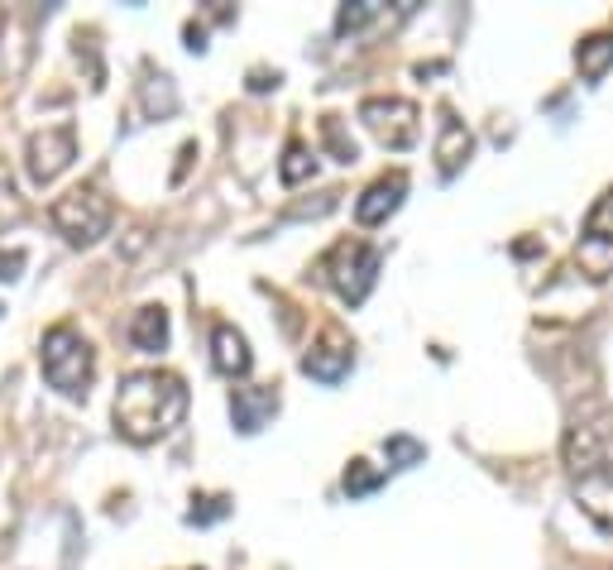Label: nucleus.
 Instances as JSON below:
<instances>
[{"label":"nucleus","instance_id":"1","mask_svg":"<svg viewBox=\"0 0 613 570\" xmlns=\"http://www.w3.org/2000/svg\"><path fill=\"white\" fill-rule=\"evenodd\" d=\"M187 384L173 370H135L121 379L115 388V432L125 436L129 446H149L158 436H168L173 427H183L187 417Z\"/></svg>","mask_w":613,"mask_h":570},{"label":"nucleus","instance_id":"2","mask_svg":"<svg viewBox=\"0 0 613 570\" xmlns=\"http://www.w3.org/2000/svg\"><path fill=\"white\" fill-rule=\"evenodd\" d=\"M575 504L600 532H613V413L575 422L561 442Z\"/></svg>","mask_w":613,"mask_h":570},{"label":"nucleus","instance_id":"3","mask_svg":"<svg viewBox=\"0 0 613 570\" xmlns=\"http://www.w3.org/2000/svg\"><path fill=\"white\" fill-rule=\"evenodd\" d=\"M39 360H43V379H49L63 398H86V388H92V379H96V350L77 327L43 331Z\"/></svg>","mask_w":613,"mask_h":570},{"label":"nucleus","instance_id":"4","mask_svg":"<svg viewBox=\"0 0 613 570\" xmlns=\"http://www.w3.org/2000/svg\"><path fill=\"white\" fill-rule=\"evenodd\" d=\"M49 216H53L58 236H63L67 245H96L111 230L115 207L96 193V187H72V193H63L53 201Z\"/></svg>","mask_w":613,"mask_h":570},{"label":"nucleus","instance_id":"5","mask_svg":"<svg viewBox=\"0 0 613 570\" xmlns=\"http://www.w3.org/2000/svg\"><path fill=\"white\" fill-rule=\"evenodd\" d=\"M378 265H384V255H378L374 245H364V240H341L326 259H321V273H326V283L341 292L350 307H360L364 298H370L374 279H378Z\"/></svg>","mask_w":613,"mask_h":570},{"label":"nucleus","instance_id":"6","mask_svg":"<svg viewBox=\"0 0 613 570\" xmlns=\"http://www.w3.org/2000/svg\"><path fill=\"white\" fill-rule=\"evenodd\" d=\"M360 121L378 144H384V149H413L417 135H422V111L407 96H370V101H360Z\"/></svg>","mask_w":613,"mask_h":570},{"label":"nucleus","instance_id":"7","mask_svg":"<svg viewBox=\"0 0 613 570\" xmlns=\"http://www.w3.org/2000/svg\"><path fill=\"white\" fill-rule=\"evenodd\" d=\"M72 158H77V125H49V129H34L24 144V173L29 183H53Z\"/></svg>","mask_w":613,"mask_h":570},{"label":"nucleus","instance_id":"8","mask_svg":"<svg viewBox=\"0 0 613 570\" xmlns=\"http://www.w3.org/2000/svg\"><path fill=\"white\" fill-rule=\"evenodd\" d=\"M350 364H355V345H350L335 327H326L321 341L302 355V374H312L316 384H341V379L350 374Z\"/></svg>","mask_w":613,"mask_h":570},{"label":"nucleus","instance_id":"9","mask_svg":"<svg viewBox=\"0 0 613 570\" xmlns=\"http://www.w3.org/2000/svg\"><path fill=\"white\" fill-rule=\"evenodd\" d=\"M403 197H407V173L393 168V173L374 178V183L360 193V201H355V221H360V226H384L388 216L403 207Z\"/></svg>","mask_w":613,"mask_h":570},{"label":"nucleus","instance_id":"10","mask_svg":"<svg viewBox=\"0 0 613 570\" xmlns=\"http://www.w3.org/2000/svg\"><path fill=\"white\" fill-rule=\"evenodd\" d=\"M273 413H279V388L269 384H245L230 393V422H236V432L254 436L259 427H269Z\"/></svg>","mask_w":613,"mask_h":570},{"label":"nucleus","instance_id":"11","mask_svg":"<svg viewBox=\"0 0 613 570\" xmlns=\"http://www.w3.org/2000/svg\"><path fill=\"white\" fill-rule=\"evenodd\" d=\"M470 154H475L470 125L456 121V111H441V129H436V173H441V178H456V173L470 164Z\"/></svg>","mask_w":613,"mask_h":570},{"label":"nucleus","instance_id":"12","mask_svg":"<svg viewBox=\"0 0 613 570\" xmlns=\"http://www.w3.org/2000/svg\"><path fill=\"white\" fill-rule=\"evenodd\" d=\"M211 364L221 370L226 379H245L250 374V364H254V355H250V341L230 327V321H221V327L211 331Z\"/></svg>","mask_w":613,"mask_h":570},{"label":"nucleus","instance_id":"13","mask_svg":"<svg viewBox=\"0 0 613 570\" xmlns=\"http://www.w3.org/2000/svg\"><path fill=\"white\" fill-rule=\"evenodd\" d=\"M129 341H135V350H144V355H158V350L168 345V312L158 302L139 307L135 321H129Z\"/></svg>","mask_w":613,"mask_h":570},{"label":"nucleus","instance_id":"14","mask_svg":"<svg viewBox=\"0 0 613 570\" xmlns=\"http://www.w3.org/2000/svg\"><path fill=\"white\" fill-rule=\"evenodd\" d=\"M609 68H613V34H609V29L580 39V49H575V72H580V77H585V82H604Z\"/></svg>","mask_w":613,"mask_h":570},{"label":"nucleus","instance_id":"15","mask_svg":"<svg viewBox=\"0 0 613 570\" xmlns=\"http://www.w3.org/2000/svg\"><path fill=\"white\" fill-rule=\"evenodd\" d=\"M139 101H144V115H173L178 111V92H173V77H164V72H158V77H149L144 82V92H139Z\"/></svg>","mask_w":613,"mask_h":570},{"label":"nucleus","instance_id":"16","mask_svg":"<svg viewBox=\"0 0 613 570\" xmlns=\"http://www.w3.org/2000/svg\"><path fill=\"white\" fill-rule=\"evenodd\" d=\"M316 173V158H312V149H306L302 139H293L288 144V154H283V164H279V178L288 183V187H298V183H306Z\"/></svg>","mask_w":613,"mask_h":570},{"label":"nucleus","instance_id":"17","mask_svg":"<svg viewBox=\"0 0 613 570\" xmlns=\"http://www.w3.org/2000/svg\"><path fill=\"white\" fill-rule=\"evenodd\" d=\"M378 0H345L341 10H335V34H355V29H364L370 20H378Z\"/></svg>","mask_w":613,"mask_h":570},{"label":"nucleus","instance_id":"18","mask_svg":"<svg viewBox=\"0 0 613 570\" xmlns=\"http://www.w3.org/2000/svg\"><path fill=\"white\" fill-rule=\"evenodd\" d=\"M378 485H384V470L370 460H350L345 465V494L350 499H364V494H374Z\"/></svg>","mask_w":613,"mask_h":570},{"label":"nucleus","instance_id":"19","mask_svg":"<svg viewBox=\"0 0 613 570\" xmlns=\"http://www.w3.org/2000/svg\"><path fill=\"white\" fill-rule=\"evenodd\" d=\"M585 236H600V240H613V187H604L600 201L590 207L585 216Z\"/></svg>","mask_w":613,"mask_h":570},{"label":"nucleus","instance_id":"20","mask_svg":"<svg viewBox=\"0 0 613 570\" xmlns=\"http://www.w3.org/2000/svg\"><path fill=\"white\" fill-rule=\"evenodd\" d=\"M384 450H388V465H398V470H407V465H422V460H427V446L413 442V436H388Z\"/></svg>","mask_w":613,"mask_h":570},{"label":"nucleus","instance_id":"21","mask_svg":"<svg viewBox=\"0 0 613 570\" xmlns=\"http://www.w3.org/2000/svg\"><path fill=\"white\" fill-rule=\"evenodd\" d=\"M226 514H230V499H226V494H207V499H193V508H187V522L207 528V522H221Z\"/></svg>","mask_w":613,"mask_h":570},{"label":"nucleus","instance_id":"22","mask_svg":"<svg viewBox=\"0 0 613 570\" xmlns=\"http://www.w3.org/2000/svg\"><path fill=\"white\" fill-rule=\"evenodd\" d=\"M321 135H326L331 154L341 158V164H355V139H345V129H341V121H335V115H326V121H321Z\"/></svg>","mask_w":613,"mask_h":570},{"label":"nucleus","instance_id":"23","mask_svg":"<svg viewBox=\"0 0 613 570\" xmlns=\"http://www.w3.org/2000/svg\"><path fill=\"white\" fill-rule=\"evenodd\" d=\"M24 273V250H0V283H14Z\"/></svg>","mask_w":613,"mask_h":570},{"label":"nucleus","instance_id":"24","mask_svg":"<svg viewBox=\"0 0 613 570\" xmlns=\"http://www.w3.org/2000/svg\"><path fill=\"white\" fill-rule=\"evenodd\" d=\"M250 86H254V92H269V86H279V77H269V72H254Z\"/></svg>","mask_w":613,"mask_h":570},{"label":"nucleus","instance_id":"25","mask_svg":"<svg viewBox=\"0 0 613 570\" xmlns=\"http://www.w3.org/2000/svg\"><path fill=\"white\" fill-rule=\"evenodd\" d=\"M0 29H6V14H0Z\"/></svg>","mask_w":613,"mask_h":570},{"label":"nucleus","instance_id":"26","mask_svg":"<svg viewBox=\"0 0 613 570\" xmlns=\"http://www.w3.org/2000/svg\"><path fill=\"white\" fill-rule=\"evenodd\" d=\"M0 312H6V307H0Z\"/></svg>","mask_w":613,"mask_h":570}]
</instances>
